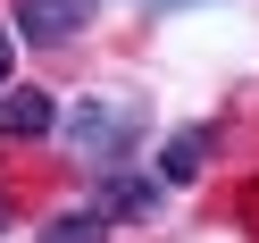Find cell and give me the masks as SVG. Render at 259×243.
<instances>
[{"mask_svg": "<svg viewBox=\"0 0 259 243\" xmlns=\"http://www.w3.org/2000/svg\"><path fill=\"white\" fill-rule=\"evenodd\" d=\"M209 151H218V134H209V126H176L167 143H159V185H192V176L209 168Z\"/></svg>", "mask_w": 259, "mask_h": 243, "instance_id": "5b68a950", "label": "cell"}, {"mask_svg": "<svg viewBox=\"0 0 259 243\" xmlns=\"http://www.w3.org/2000/svg\"><path fill=\"white\" fill-rule=\"evenodd\" d=\"M59 134V101L42 84H0V143H42Z\"/></svg>", "mask_w": 259, "mask_h": 243, "instance_id": "7a4b0ae2", "label": "cell"}, {"mask_svg": "<svg viewBox=\"0 0 259 243\" xmlns=\"http://www.w3.org/2000/svg\"><path fill=\"white\" fill-rule=\"evenodd\" d=\"M159 9H192V0H159Z\"/></svg>", "mask_w": 259, "mask_h": 243, "instance_id": "30bf717a", "label": "cell"}, {"mask_svg": "<svg viewBox=\"0 0 259 243\" xmlns=\"http://www.w3.org/2000/svg\"><path fill=\"white\" fill-rule=\"evenodd\" d=\"M42 243H109V218L101 210H67V218L42 226Z\"/></svg>", "mask_w": 259, "mask_h": 243, "instance_id": "8992f818", "label": "cell"}, {"mask_svg": "<svg viewBox=\"0 0 259 243\" xmlns=\"http://www.w3.org/2000/svg\"><path fill=\"white\" fill-rule=\"evenodd\" d=\"M92 25V0H17V34L25 42H75Z\"/></svg>", "mask_w": 259, "mask_h": 243, "instance_id": "277c9868", "label": "cell"}, {"mask_svg": "<svg viewBox=\"0 0 259 243\" xmlns=\"http://www.w3.org/2000/svg\"><path fill=\"white\" fill-rule=\"evenodd\" d=\"M0 235H9V193H0Z\"/></svg>", "mask_w": 259, "mask_h": 243, "instance_id": "9c48e42d", "label": "cell"}, {"mask_svg": "<svg viewBox=\"0 0 259 243\" xmlns=\"http://www.w3.org/2000/svg\"><path fill=\"white\" fill-rule=\"evenodd\" d=\"M134 126H142V118H134L125 101H75V109H59V134H67L84 159H117L125 143H134Z\"/></svg>", "mask_w": 259, "mask_h": 243, "instance_id": "6da1fadb", "label": "cell"}, {"mask_svg": "<svg viewBox=\"0 0 259 243\" xmlns=\"http://www.w3.org/2000/svg\"><path fill=\"white\" fill-rule=\"evenodd\" d=\"M242 218H251V226H259V185H251V201H242Z\"/></svg>", "mask_w": 259, "mask_h": 243, "instance_id": "ba28073f", "label": "cell"}, {"mask_svg": "<svg viewBox=\"0 0 259 243\" xmlns=\"http://www.w3.org/2000/svg\"><path fill=\"white\" fill-rule=\"evenodd\" d=\"M9 59H17V34H0V84H9Z\"/></svg>", "mask_w": 259, "mask_h": 243, "instance_id": "52a82bcc", "label": "cell"}, {"mask_svg": "<svg viewBox=\"0 0 259 243\" xmlns=\"http://www.w3.org/2000/svg\"><path fill=\"white\" fill-rule=\"evenodd\" d=\"M159 201H167V185H159V176H134V168H109L101 185H92V210H101V218H151Z\"/></svg>", "mask_w": 259, "mask_h": 243, "instance_id": "3957f363", "label": "cell"}]
</instances>
